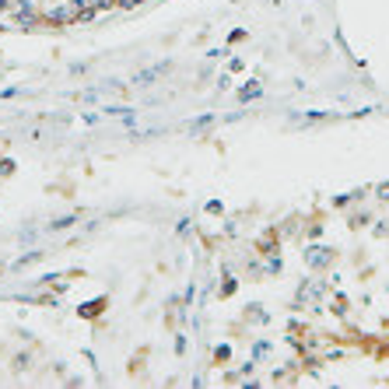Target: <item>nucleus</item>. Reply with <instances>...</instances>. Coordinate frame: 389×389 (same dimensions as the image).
<instances>
[{
  "label": "nucleus",
  "instance_id": "f257e3e1",
  "mask_svg": "<svg viewBox=\"0 0 389 389\" xmlns=\"http://www.w3.org/2000/svg\"><path fill=\"white\" fill-rule=\"evenodd\" d=\"M46 21H56V25H67V21H77V7L70 4H56V7H49L46 11Z\"/></svg>",
  "mask_w": 389,
  "mask_h": 389
},
{
  "label": "nucleus",
  "instance_id": "f03ea898",
  "mask_svg": "<svg viewBox=\"0 0 389 389\" xmlns=\"http://www.w3.org/2000/svg\"><path fill=\"white\" fill-rule=\"evenodd\" d=\"M330 256H333L330 249H308V256H305V259L312 263V266H326V263H330Z\"/></svg>",
  "mask_w": 389,
  "mask_h": 389
},
{
  "label": "nucleus",
  "instance_id": "7ed1b4c3",
  "mask_svg": "<svg viewBox=\"0 0 389 389\" xmlns=\"http://www.w3.org/2000/svg\"><path fill=\"white\" fill-rule=\"evenodd\" d=\"M165 70H169V63H162V67H151V70L137 74V85H147V81H154V77H162Z\"/></svg>",
  "mask_w": 389,
  "mask_h": 389
},
{
  "label": "nucleus",
  "instance_id": "20e7f679",
  "mask_svg": "<svg viewBox=\"0 0 389 389\" xmlns=\"http://www.w3.org/2000/svg\"><path fill=\"white\" fill-rule=\"evenodd\" d=\"M249 98H259V85H256V81H249L246 91H242V102H249Z\"/></svg>",
  "mask_w": 389,
  "mask_h": 389
},
{
  "label": "nucleus",
  "instance_id": "39448f33",
  "mask_svg": "<svg viewBox=\"0 0 389 389\" xmlns=\"http://www.w3.org/2000/svg\"><path fill=\"white\" fill-rule=\"evenodd\" d=\"M77 221V214H67V217H60V221H53V228H67V224H74Z\"/></svg>",
  "mask_w": 389,
  "mask_h": 389
},
{
  "label": "nucleus",
  "instance_id": "423d86ee",
  "mask_svg": "<svg viewBox=\"0 0 389 389\" xmlns=\"http://www.w3.org/2000/svg\"><path fill=\"white\" fill-rule=\"evenodd\" d=\"M123 7H137V4H144V0H120Z\"/></svg>",
  "mask_w": 389,
  "mask_h": 389
}]
</instances>
